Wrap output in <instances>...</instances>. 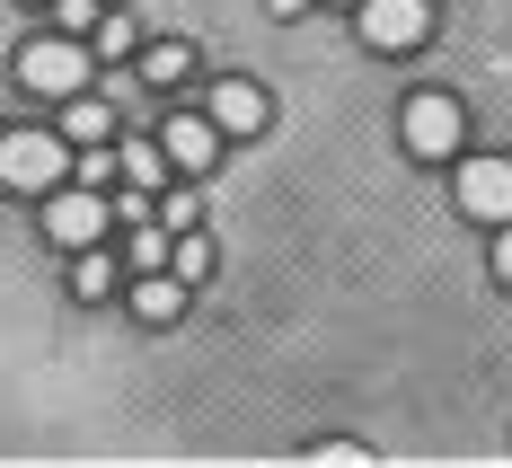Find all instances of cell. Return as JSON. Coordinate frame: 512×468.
Masks as SVG:
<instances>
[{
    "label": "cell",
    "mask_w": 512,
    "mask_h": 468,
    "mask_svg": "<svg viewBox=\"0 0 512 468\" xmlns=\"http://www.w3.org/2000/svg\"><path fill=\"white\" fill-rule=\"evenodd\" d=\"M71 168H80V151H71L62 133H45V124H9V133H0V186H9V195H36V204H45Z\"/></svg>",
    "instance_id": "1"
},
{
    "label": "cell",
    "mask_w": 512,
    "mask_h": 468,
    "mask_svg": "<svg viewBox=\"0 0 512 468\" xmlns=\"http://www.w3.org/2000/svg\"><path fill=\"white\" fill-rule=\"evenodd\" d=\"M89 71H98V45H80V36H62V27L18 45V89H27V98H53V106H62V98L89 89Z\"/></svg>",
    "instance_id": "2"
},
{
    "label": "cell",
    "mask_w": 512,
    "mask_h": 468,
    "mask_svg": "<svg viewBox=\"0 0 512 468\" xmlns=\"http://www.w3.org/2000/svg\"><path fill=\"white\" fill-rule=\"evenodd\" d=\"M106 230H115V204H106L89 177H80V186H53V195H45V239L62 248V257L106 248Z\"/></svg>",
    "instance_id": "3"
},
{
    "label": "cell",
    "mask_w": 512,
    "mask_h": 468,
    "mask_svg": "<svg viewBox=\"0 0 512 468\" xmlns=\"http://www.w3.org/2000/svg\"><path fill=\"white\" fill-rule=\"evenodd\" d=\"M398 133H407L415 159H460L468 115H460V98H442V89H415V98L398 106Z\"/></svg>",
    "instance_id": "4"
},
{
    "label": "cell",
    "mask_w": 512,
    "mask_h": 468,
    "mask_svg": "<svg viewBox=\"0 0 512 468\" xmlns=\"http://www.w3.org/2000/svg\"><path fill=\"white\" fill-rule=\"evenodd\" d=\"M460 177H451V195H460V212L477 221V230H504L512 221V159H451Z\"/></svg>",
    "instance_id": "5"
},
{
    "label": "cell",
    "mask_w": 512,
    "mask_h": 468,
    "mask_svg": "<svg viewBox=\"0 0 512 468\" xmlns=\"http://www.w3.org/2000/svg\"><path fill=\"white\" fill-rule=\"evenodd\" d=\"M354 27H362L371 53H415L424 36H433V0H362Z\"/></svg>",
    "instance_id": "6"
},
{
    "label": "cell",
    "mask_w": 512,
    "mask_h": 468,
    "mask_svg": "<svg viewBox=\"0 0 512 468\" xmlns=\"http://www.w3.org/2000/svg\"><path fill=\"white\" fill-rule=\"evenodd\" d=\"M159 142H168V159H177V177H212L221 151H230V133H221L212 115H195V106H177V115L159 124Z\"/></svg>",
    "instance_id": "7"
},
{
    "label": "cell",
    "mask_w": 512,
    "mask_h": 468,
    "mask_svg": "<svg viewBox=\"0 0 512 468\" xmlns=\"http://www.w3.org/2000/svg\"><path fill=\"white\" fill-rule=\"evenodd\" d=\"M204 115L230 133V142H248V133H265V115H274V106H265L256 80H212V89H204Z\"/></svg>",
    "instance_id": "8"
},
{
    "label": "cell",
    "mask_w": 512,
    "mask_h": 468,
    "mask_svg": "<svg viewBox=\"0 0 512 468\" xmlns=\"http://www.w3.org/2000/svg\"><path fill=\"white\" fill-rule=\"evenodd\" d=\"M186 292H195V283L159 265V274H142V283H133V318H142V327H177V318H186Z\"/></svg>",
    "instance_id": "9"
},
{
    "label": "cell",
    "mask_w": 512,
    "mask_h": 468,
    "mask_svg": "<svg viewBox=\"0 0 512 468\" xmlns=\"http://www.w3.org/2000/svg\"><path fill=\"white\" fill-rule=\"evenodd\" d=\"M115 168H124V186H151V195L177 177V159H168L159 133H151V142H142V133H124V142H115Z\"/></svg>",
    "instance_id": "10"
},
{
    "label": "cell",
    "mask_w": 512,
    "mask_h": 468,
    "mask_svg": "<svg viewBox=\"0 0 512 468\" xmlns=\"http://www.w3.org/2000/svg\"><path fill=\"white\" fill-rule=\"evenodd\" d=\"M62 142H71V151H89V142H115V106L89 98V89H80V98H62Z\"/></svg>",
    "instance_id": "11"
},
{
    "label": "cell",
    "mask_w": 512,
    "mask_h": 468,
    "mask_svg": "<svg viewBox=\"0 0 512 468\" xmlns=\"http://www.w3.org/2000/svg\"><path fill=\"white\" fill-rule=\"evenodd\" d=\"M71 292L98 310V301H115V292H124V265L106 257V248H80V257H71Z\"/></svg>",
    "instance_id": "12"
},
{
    "label": "cell",
    "mask_w": 512,
    "mask_h": 468,
    "mask_svg": "<svg viewBox=\"0 0 512 468\" xmlns=\"http://www.w3.org/2000/svg\"><path fill=\"white\" fill-rule=\"evenodd\" d=\"M142 80H151V89H186V80H195V45H177V36L142 45Z\"/></svg>",
    "instance_id": "13"
},
{
    "label": "cell",
    "mask_w": 512,
    "mask_h": 468,
    "mask_svg": "<svg viewBox=\"0 0 512 468\" xmlns=\"http://www.w3.org/2000/svg\"><path fill=\"white\" fill-rule=\"evenodd\" d=\"M168 248H177V230H168L159 212H142V221H133V239H124V265H133V274H159Z\"/></svg>",
    "instance_id": "14"
},
{
    "label": "cell",
    "mask_w": 512,
    "mask_h": 468,
    "mask_svg": "<svg viewBox=\"0 0 512 468\" xmlns=\"http://www.w3.org/2000/svg\"><path fill=\"white\" fill-rule=\"evenodd\" d=\"M168 274H186V283H204V274H212V239H204V230H177V248H168Z\"/></svg>",
    "instance_id": "15"
},
{
    "label": "cell",
    "mask_w": 512,
    "mask_h": 468,
    "mask_svg": "<svg viewBox=\"0 0 512 468\" xmlns=\"http://www.w3.org/2000/svg\"><path fill=\"white\" fill-rule=\"evenodd\" d=\"M89 45H98V62H124V53H133V18H124L115 0H106V18H98V36H89Z\"/></svg>",
    "instance_id": "16"
},
{
    "label": "cell",
    "mask_w": 512,
    "mask_h": 468,
    "mask_svg": "<svg viewBox=\"0 0 512 468\" xmlns=\"http://www.w3.org/2000/svg\"><path fill=\"white\" fill-rule=\"evenodd\" d=\"M98 18H106V0H53V27L62 36H98Z\"/></svg>",
    "instance_id": "17"
},
{
    "label": "cell",
    "mask_w": 512,
    "mask_h": 468,
    "mask_svg": "<svg viewBox=\"0 0 512 468\" xmlns=\"http://www.w3.org/2000/svg\"><path fill=\"white\" fill-rule=\"evenodd\" d=\"M159 221H168V230H195V195H186V186H168V204H159Z\"/></svg>",
    "instance_id": "18"
},
{
    "label": "cell",
    "mask_w": 512,
    "mask_h": 468,
    "mask_svg": "<svg viewBox=\"0 0 512 468\" xmlns=\"http://www.w3.org/2000/svg\"><path fill=\"white\" fill-rule=\"evenodd\" d=\"M486 265H495V283H504V292H512V221H504V230H495V248H486Z\"/></svg>",
    "instance_id": "19"
},
{
    "label": "cell",
    "mask_w": 512,
    "mask_h": 468,
    "mask_svg": "<svg viewBox=\"0 0 512 468\" xmlns=\"http://www.w3.org/2000/svg\"><path fill=\"white\" fill-rule=\"evenodd\" d=\"M265 9H274V18H301V9H318V0H265Z\"/></svg>",
    "instance_id": "20"
},
{
    "label": "cell",
    "mask_w": 512,
    "mask_h": 468,
    "mask_svg": "<svg viewBox=\"0 0 512 468\" xmlns=\"http://www.w3.org/2000/svg\"><path fill=\"white\" fill-rule=\"evenodd\" d=\"M27 9H53V0H27Z\"/></svg>",
    "instance_id": "21"
},
{
    "label": "cell",
    "mask_w": 512,
    "mask_h": 468,
    "mask_svg": "<svg viewBox=\"0 0 512 468\" xmlns=\"http://www.w3.org/2000/svg\"><path fill=\"white\" fill-rule=\"evenodd\" d=\"M336 9H362V0H336Z\"/></svg>",
    "instance_id": "22"
}]
</instances>
